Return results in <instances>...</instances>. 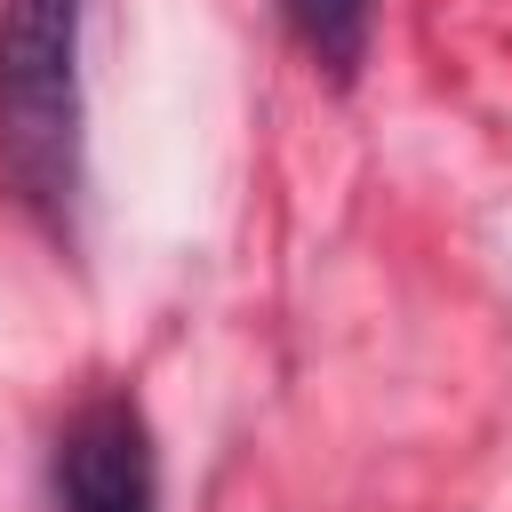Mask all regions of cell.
<instances>
[{
	"label": "cell",
	"instance_id": "6da1fadb",
	"mask_svg": "<svg viewBox=\"0 0 512 512\" xmlns=\"http://www.w3.org/2000/svg\"><path fill=\"white\" fill-rule=\"evenodd\" d=\"M80 0H0V184L40 232L80 208Z\"/></svg>",
	"mask_w": 512,
	"mask_h": 512
},
{
	"label": "cell",
	"instance_id": "7a4b0ae2",
	"mask_svg": "<svg viewBox=\"0 0 512 512\" xmlns=\"http://www.w3.org/2000/svg\"><path fill=\"white\" fill-rule=\"evenodd\" d=\"M56 512H160V456L152 424L128 392H96L64 416L48 456Z\"/></svg>",
	"mask_w": 512,
	"mask_h": 512
},
{
	"label": "cell",
	"instance_id": "3957f363",
	"mask_svg": "<svg viewBox=\"0 0 512 512\" xmlns=\"http://www.w3.org/2000/svg\"><path fill=\"white\" fill-rule=\"evenodd\" d=\"M280 8H288V32L304 40V56H312L328 80H352V72H360L376 0H280Z\"/></svg>",
	"mask_w": 512,
	"mask_h": 512
}]
</instances>
